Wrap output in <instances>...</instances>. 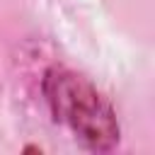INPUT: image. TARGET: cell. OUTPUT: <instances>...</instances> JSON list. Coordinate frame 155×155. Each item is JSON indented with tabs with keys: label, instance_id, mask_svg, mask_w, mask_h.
<instances>
[{
	"label": "cell",
	"instance_id": "6da1fadb",
	"mask_svg": "<svg viewBox=\"0 0 155 155\" xmlns=\"http://www.w3.org/2000/svg\"><path fill=\"white\" fill-rule=\"evenodd\" d=\"M44 97L56 121L92 153H107L119 143V121L111 104L82 75L51 68L44 75Z\"/></svg>",
	"mask_w": 155,
	"mask_h": 155
}]
</instances>
